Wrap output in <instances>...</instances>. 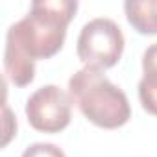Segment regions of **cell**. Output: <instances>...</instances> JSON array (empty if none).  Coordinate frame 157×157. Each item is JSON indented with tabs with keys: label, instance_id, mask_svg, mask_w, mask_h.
Segmentation results:
<instances>
[{
	"label": "cell",
	"instance_id": "6",
	"mask_svg": "<svg viewBox=\"0 0 157 157\" xmlns=\"http://www.w3.org/2000/svg\"><path fill=\"white\" fill-rule=\"evenodd\" d=\"M139 83L157 89V43L150 44L142 54V78Z\"/></svg>",
	"mask_w": 157,
	"mask_h": 157
},
{
	"label": "cell",
	"instance_id": "2",
	"mask_svg": "<svg viewBox=\"0 0 157 157\" xmlns=\"http://www.w3.org/2000/svg\"><path fill=\"white\" fill-rule=\"evenodd\" d=\"M68 94L82 115L98 128L117 129L131 117L126 93L105 76V70L94 67L76 70L68 80Z\"/></svg>",
	"mask_w": 157,
	"mask_h": 157
},
{
	"label": "cell",
	"instance_id": "1",
	"mask_svg": "<svg viewBox=\"0 0 157 157\" xmlns=\"http://www.w3.org/2000/svg\"><path fill=\"white\" fill-rule=\"evenodd\" d=\"M76 11V0H35L30 11L8 28L4 74L13 85H30L35 78V61L48 59L63 48Z\"/></svg>",
	"mask_w": 157,
	"mask_h": 157
},
{
	"label": "cell",
	"instance_id": "3",
	"mask_svg": "<svg viewBox=\"0 0 157 157\" xmlns=\"http://www.w3.org/2000/svg\"><path fill=\"white\" fill-rule=\"evenodd\" d=\"M124 44L122 28L107 17H96L83 24L78 35L76 52L83 67L105 70L120 61Z\"/></svg>",
	"mask_w": 157,
	"mask_h": 157
},
{
	"label": "cell",
	"instance_id": "7",
	"mask_svg": "<svg viewBox=\"0 0 157 157\" xmlns=\"http://www.w3.org/2000/svg\"><path fill=\"white\" fill-rule=\"evenodd\" d=\"M21 157H67V155L54 142H33L22 151Z\"/></svg>",
	"mask_w": 157,
	"mask_h": 157
},
{
	"label": "cell",
	"instance_id": "4",
	"mask_svg": "<svg viewBox=\"0 0 157 157\" xmlns=\"http://www.w3.org/2000/svg\"><path fill=\"white\" fill-rule=\"evenodd\" d=\"M30 126L41 133H59L72 118V100L57 85H43L33 91L24 107Z\"/></svg>",
	"mask_w": 157,
	"mask_h": 157
},
{
	"label": "cell",
	"instance_id": "5",
	"mask_svg": "<svg viewBox=\"0 0 157 157\" xmlns=\"http://www.w3.org/2000/svg\"><path fill=\"white\" fill-rule=\"evenodd\" d=\"M124 13L133 30L142 35H157V0H128Z\"/></svg>",
	"mask_w": 157,
	"mask_h": 157
},
{
	"label": "cell",
	"instance_id": "8",
	"mask_svg": "<svg viewBox=\"0 0 157 157\" xmlns=\"http://www.w3.org/2000/svg\"><path fill=\"white\" fill-rule=\"evenodd\" d=\"M17 135V120L13 118L8 102H6V91H4V137H2V146H8L11 137Z\"/></svg>",
	"mask_w": 157,
	"mask_h": 157
}]
</instances>
